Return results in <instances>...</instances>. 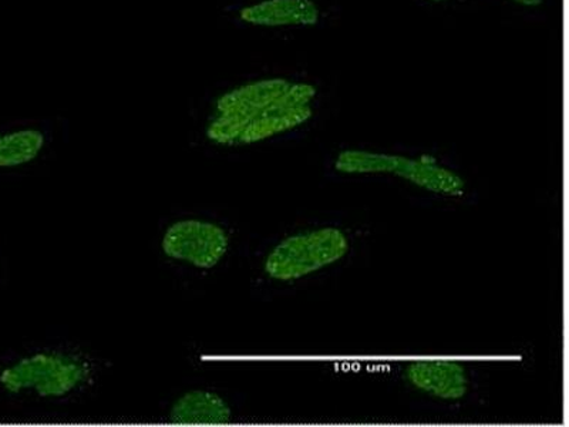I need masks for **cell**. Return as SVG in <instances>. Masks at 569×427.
I'll list each match as a JSON object with an SVG mask.
<instances>
[{
  "label": "cell",
  "mask_w": 569,
  "mask_h": 427,
  "mask_svg": "<svg viewBox=\"0 0 569 427\" xmlns=\"http://www.w3.org/2000/svg\"><path fill=\"white\" fill-rule=\"evenodd\" d=\"M348 251V238L338 228L297 234L272 249L266 272L277 281H295L332 266Z\"/></svg>",
  "instance_id": "6da1fadb"
},
{
  "label": "cell",
  "mask_w": 569,
  "mask_h": 427,
  "mask_svg": "<svg viewBox=\"0 0 569 427\" xmlns=\"http://www.w3.org/2000/svg\"><path fill=\"white\" fill-rule=\"evenodd\" d=\"M88 378V365L73 356L40 352L3 368L0 386L9 395L34 390L40 398H62Z\"/></svg>",
  "instance_id": "7a4b0ae2"
},
{
  "label": "cell",
  "mask_w": 569,
  "mask_h": 427,
  "mask_svg": "<svg viewBox=\"0 0 569 427\" xmlns=\"http://www.w3.org/2000/svg\"><path fill=\"white\" fill-rule=\"evenodd\" d=\"M337 170L343 175H395L441 196H461L465 180L456 172L445 169L430 160L408 159V157L383 155L362 150L340 152Z\"/></svg>",
  "instance_id": "3957f363"
},
{
  "label": "cell",
  "mask_w": 569,
  "mask_h": 427,
  "mask_svg": "<svg viewBox=\"0 0 569 427\" xmlns=\"http://www.w3.org/2000/svg\"><path fill=\"white\" fill-rule=\"evenodd\" d=\"M228 247L230 238L221 227L198 220L172 224L162 238V251L167 257L202 269L216 267Z\"/></svg>",
  "instance_id": "277c9868"
},
{
  "label": "cell",
  "mask_w": 569,
  "mask_h": 427,
  "mask_svg": "<svg viewBox=\"0 0 569 427\" xmlns=\"http://www.w3.org/2000/svg\"><path fill=\"white\" fill-rule=\"evenodd\" d=\"M411 386L441 400H461L469 390V375L455 360H418L406 370Z\"/></svg>",
  "instance_id": "5b68a950"
},
{
  "label": "cell",
  "mask_w": 569,
  "mask_h": 427,
  "mask_svg": "<svg viewBox=\"0 0 569 427\" xmlns=\"http://www.w3.org/2000/svg\"><path fill=\"white\" fill-rule=\"evenodd\" d=\"M240 19L252 27H315L319 9L312 0H262L241 9Z\"/></svg>",
  "instance_id": "8992f818"
},
{
  "label": "cell",
  "mask_w": 569,
  "mask_h": 427,
  "mask_svg": "<svg viewBox=\"0 0 569 427\" xmlns=\"http://www.w3.org/2000/svg\"><path fill=\"white\" fill-rule=\"evenodd\" d=\"M288 86L289 81L284 79L257 80L242 85L218 98L217 113L238 115L252 121L263 113L287 90Z\"/></svg>",
  "instance_id": "52a82bcc"
},
{
  "label": "cell",
  "mask_w": 569,
  "mask_h": 427,
  "mask_svg": "<svg viewBox=\"0 0 569 427\" xmlns=\"http://www.w3.org/2000/svg\"><path fill=\"white\" fill-rule=\"evenodd\" d=\"M232 411L226 400L208 390H192L172 406L170 420L181 426H218L231 420Z\"/></svg>",
  "instance_id": "ba28073f"
},
{
  "label": "cell",
  "mask_w": 569,
  "mask_h": 427,
  "mask_svg": "<svg viewBox=\"0 0 569 427\" xmlns=\"http://www.w3.org/2000/svg\"><path fill=\"white\" fill-rule=\"evenodd\" d=\"M312 117L311 107H299V109L278 110L267 109L247 126L240 142L253 145V142L271 139L273 136L284 133L297 127L307 123Z\"/></svg>",
  "instance_id": "9c48e42d"
},
{
  "label": "cell",
  "mask_w": 569,
  "mask_h": 427,
  "mask_svg": "<svg viewBox=\"0 0 569 427\" xmlns=\"http://www.w3.org/2000/svg\"><path fill=\"white\" fill-rule=\"evenodd\" d=\"M43 147L44 135L40 130L20 129L0 135V170L28 165Z\"/></svg>",
  "instance_id": "30bf717a"
},
{
  "label": "cell",
  "mask_w": 569,
  "mask_h": 427,
  "mask_svg": "<svg viewBox=\"0 0 569 427\" xmlns=\"http://www.w3.org/2000/svg\"><path fill=\"white\" fill-rule=\"evenodd\" d=\"M251 120L238 115L217 113L207 127V137L216 145L231 146L240 142Z\"/></svg>",
  "instance_id": "8fae6325"
},
{
  "label": "cell",
  "mask_w": 569,
  "mask_h": 427,
  "mask_svg": "<svg viewBox=\"0 0 569 427\" xmlns=\"http://www.w3.org/2000/svg\"><path fill=\"white\" fill-rule=\"evenodd\" d=\"M317 96V89L307 83H289L287 90L268 109L291 110L307 107Z\"/></svg>",
  "instance_id": "7c38bea8"
},
{
  "label": "cell",
  "mask_w": 569,
  "mask_h": 427,
  "mask_svg": "<svg viewBox=\"0 0 569 427\" xmlns=\"http://www.w3.org/2000/svg\"><path fill=\"white\" fill-rule=\"evenodd\" d=\"M512 2H516L518 4H522V7L527 8H537L540 7L546 0H512Z\"/></svg>",
  "instance_id": "4fadbf2b"
},
{
  "label": "cell",
  "mask_w": 569,
  "mask_h": 427,
  "mask_svg": "<svg viewBox=\"0 0 569 427\" xmlns=\"http://www.w3.org/2000/svg\"><path fill=\"white\" fill-rule=\"evenodd\" d=\"M429 2H433V3H443V2H446V0H429Z\"/></svg>",
  "instance_id": "5bb4252c"
}]
</instances>
